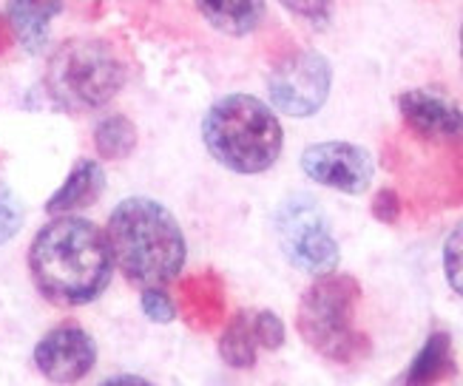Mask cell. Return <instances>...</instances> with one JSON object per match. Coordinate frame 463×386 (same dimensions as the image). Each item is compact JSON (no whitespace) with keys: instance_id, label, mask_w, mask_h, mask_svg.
Returning a JSON list of instances; mask_svg holds the SVG:
<instances>
[{"instance_id":"1","label":"cell","mask_w":463,"mask_h":386,"mask_svg":"<svg viewBox=\"0 0 463 386\" xmlns=\"http://www.w3.org/2000/svg\"><path fill=\"white\" fill-rule=\"evenodd\" d=\"M29 270L52 304L80 307L109 287L114 256L109 236L83 216H63L49 221L32 241Z\"/></svg>"},{"instance_id":"2","label":"cell","mask_w":463,"mask_h":386,"mask_svg":"<svg viewBox=\"0 0 463 386\" xmlns=\"http://www.w3.org/2000/svg\"><path fill=\"white\" fill-rule=\"evenodd\" d=\"M109 245L114 264L137 287H163L185 264V236L168 208L131 196L111 211Z\"/></svg>"},{"instance_id":"3","label":"cell","mask_w":463,"mask_h":386,"mask_svg":"<svg viewBox=\"0 0 463 386\" xmlns=\"http://www.w3.org/2000/svg\"><path fill=\"white\" fill-rule=\"evenodd\" d=\"M211 156L233 174H265L281 154L279 117L250 94H228L211 106L203 123Z\"/></svg>"},{"instance_id":"4","label":"cell","mask_w":463,"mask_h":386,"mask_svg":"<svg viewBox=\"0 0 463 386\" xmlns=\"http://www.w3.org/2000/svg\"><path fill=\"white\" fill-rule=\"evenodd\" d=\"M361 287L353 276L325 273L301 296L296 330L313 353L335 363H353L370 353V341L355 330Z\"/></svg>"},{"instance_id":"5","label":"cell","mask_w":463,"mask_h":386,"mask_svg":"<svg viewBox=\"0 0 463 386\" xmlns=\"http://www.w3.org/2000/svg\"><path fill=\"white\" fill-rule=\"evenodd\" d=\"M126 63L119 52L97 37H74L60 46L46 69V89L54 103L69 111H94L126 86Z\"/></svg>"},{"instance_id":"6","label":"cell","mask_w":463,"mask_h":386,"mask_svg":"<svg viewBox=\"0 0 463 386\" xmlns=\"http://www.w3.org/2000/svg\"><path fill=\"white\" fill-rule=\"evenodd\" d=\"M276 236L281 253L301 273L325 276L335 270L341 256L338 241L330 231L325 211L313 196L296 193L281 202L276 211Z\"/></svg>"},{"instance_id":"7","label":"cell","mask_w":463,"mask_h":386,"mask_svg":"<svg viewBox=\"0 0 463 386\" xmlns=\"http://www.w3.org/2000/svg\"><path fill=\"white\" fill-rule=\"evenodd\" d=\"M333 86L330 63L318 52H293L273 69L268 94L276 111L288 117H310L327 103Z\"/></svg>"},{"instance_id":"8","label":"cell","mask_w":463,"mask_h":386,"mask_svg":"<svg viewBox=\"0 0 463 386\" xmlns=\"http://www.w3.org/2000/svg\"><path fill=\"white\" fill-rule=\"evenodd\" d=\"M301 171L313 182L358 196L373 185V156L353 142H316L301 154Z\"/></svg>"},{"instance_id":"9","label":"cell","mask_w":463,"mask_h":386,"mask_svg":"<svg viewBox=\"0 0 463 386\" xmlns=\"http://www.w3.org/2000/svg\"><path fill=\"white\" fill-rule=\"evenodd\" d=\"M97 361L94 338L77 324H60L49 330L34 347V363L52 383L83 381Z\"/></svg>"},{"instance_id":"10","label":"cell","mask_w":463,"mask_h":386,"mask_svg":"<svg viewBox=\"0 0 463 386\" xmlns=\"http://www.w3.org/2000/svg\"><path fill=\"white\" fill-rule=\"evenodd\" d=\"M398 111L407 128L424 142H458L463 139V111L424 89H412L398 97Z\"/></svg>"},{"instance_id":"11","label":"cell","mask_w":463,"mask_h":386,"mask_svg":"<svg viewBox=\"0 0 463 386\" xmlns=\"http://www.w3.org/2000/svg\"><path fill=\"white\" fill-rule=\"evenodd\" d=\"M63 9V0H6L9 24L20 46L40 52L49 40L52 20Z\"/></svg>"},{"instance_id":"12","label":"cell","mask_w":463,"mask_h":386,"mask_svg":"<svg viewBox=\"0 0 463 386\" xmlns=\"http://www.w3.org/2000/svg\"><path fill=\"white\" fill-rule=\"evenodd\" d=\"M106 188V174L94 159H80L71 168L69 179L60 185V191L46 202V213H71L83 211L99 199Z\"/></svg>"},{"instance_id":"13","label":"cell","mask_w":463,"mask_h":386,"mask_svg":"<svg viewBox=\"0 0 463 386\" xmlns=\"http://www.w3.org/2000/svg\"><path fill=\"white\" fill-rule=\"evenodd\" d=\"M199 14L228 37L250 34L268 12V0H194Z\"/></svg>"},{"instance_id":"14","label":"cell","mask_w":463,"mask_h":386,"mask_svg":"<svg viewBox=\"0 0 463 386\" xmlns=\"http://www.w3.org/2000/svg\"><path fill=\"white\" fill-rule=\"evenodd\" d=\"M455 372H458V367L452 358V338L447 333H432L401 381L404 383H438V381L452 378Z\"/></svg>"},{"instance_id":"15","label":"cell","mask_w":463,"mask_h":386,"mask_svg":"<svg viewBox=\"0 0 463 386\" xmlns=\"http://www.w3.org/2000/svg\"><path fill=\"white\" fill-rule=\"evenodd\" d=\"M256 333H253V313H236L219 341V355L233 370H250L256 363Z\"/></svg>"},{"instance_id":"16","label":"cell","mask_w":463,"mask_h":386,"mask_svg":"<svg viewBox=\"0 0 463 386\" xmlns=\"http://www.w3.org/2000/svg\"><path fill=\"white\" fill-rule=\"evenodd\" d=\"M94 146L99 151V156L106 159H126L134 146H137V131L128 117H106L103 123L94 128Z\"/></svg>"},{"instance_id":"17","label":"cell","mask_w":463,"mask_h":386,"mask_svg":"<svg viewBox=\"0 0 463 386\" xmlns=\"http://www.w3.org/2000/svg\"><path fill=\"white\" fill-rule=\"evenodd\" d=\"M444 276L449 287L463 298V219L449 231L444 241Z\"/></svg>"},{"instance_id":"18","label":"cell","mask_w":463,"mask_h":386,"mask_svg":"<svg viewBox=\"0 0 463 386\" xmlns=\"http://www.w3.org/2000/svg\"><path fill=\"white\" fill-rule=\"evenodd\" d=\"M253 333H256L259 347H265V350H279L281 344H285V324L270 310L253 313Z\"/></svg>"},{"instance_id":"19","label":"cell","mask_w":463,"mask_h":386,"mask_svg":"<svg viewBox=\"0 0 463 386\" xmlns=\"http://www.w3.org/2000/svg\"><path fill=\"white\" fill-rule=\"evenodd\" d=\"M20 225H24V208H20L14 193L0 182V245H6L20 231Z\"/></svg>"},{"instance_id":"20","label":"cell","mask_w":463,"mask_h":386,"mask_svg":"<svg viewBox=\"0 0 463 386\" xmlns=\"http://www.w3.org/2000/svg\"><path fill=\"white\" fill-rule=\"evenodd\" d=\"M279 4L313 26H327L333 17V0H279Z\"/></svg>"},{"instance_id":"21","label":"cell","mask_w":463,"mask_h":386,"mask_svg":"<svg viewBox=\"0 0 463 386\" xmlns=\"http://www.w3.org/2000/svg\"><path fill=\"white\" fill-rule=\"evenodd\" d=\"M143 313L156 324H168L176 315V304L163 287H146L143 290Z\"/></svg>"},{"instance_id":"22","label":"cell","mask_w":463,"mask_h":386,"mask_svg":"<svg viewBox=\"0 0 463 386\" xmlns=\"http://www.w3.org/2000/svg\"><path fill=\"white\" fill-rule=\"evenodd\" d=\"M373 216L384 225H395L401 216V196L392 188H381L373 196Z\"/></svg>"},{"instance_id":"23","label":"cell","mask_w":463,"mask_h":386,"mask_svg":"<svg viewBox=\"0 0 463 386\" xmlns=\"http://www.w3.org/2000/svg\"><path fill=\"white\" fill-rule=\"evenodd\" d=\"M106 383H146V381H143V378H134V375H128V378H126V375H119V378H109Z\"/></svg>"},{"instance_id":"24","label":"cell","mask_w":463,"mask_h":386,"mask_svg":"<svg viewBox=\"0 0 463 386\" xmlns=\"http://www.w3.org/2000/svg\"><path fill=\"white\" fill-rule=\"evenodd\" d=\"M460 63H463V24H460Z\"/></svg>"},{"instance_id":"25","label":"cell","mask_w":463,"mask_h":386,"mask_svg":"<svg viewBox=\"0 0 463 386\" xmlns=\"http://www.w3.org/2000/svg\"><path fill=\"white\" fill-rule=\"evenodd\" d=\"M0 37H4V26H0Z\"/></svg>"}]
</instances>
